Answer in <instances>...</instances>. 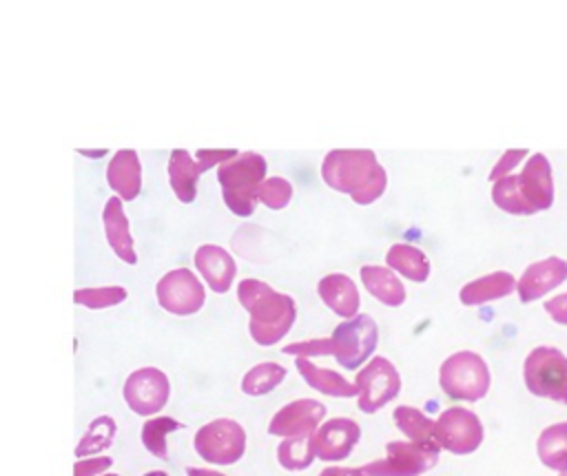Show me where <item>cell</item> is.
<instances>
[{"label":"cell","instance_id":"obj_3","mask_svg":"<svg viewBox=\"0 0 567 476\" xmlns=\"http://www.w3.org/2000/svg\"><path fill=\"white\" fill-rule=\"evenodd\" d=\"M266 179V159L259 153H237L228 162L219 164L217 182L228 210L237 217H250L255 213V190Z\"/></svg>","mask_w":567,"mask_h":476},{"label":"cell","instance_id":"obj_5","mask_svg":"<svg viewBox=\"0 0 567 476\" xmlns=\"http://www.w3.org/2000/svg\"><path fill=\"white\" fill-rule=\"evenodd\" d=\"M523 379L534 396L567 405V356L558 348H534L523 363Z\"/></svg>","mask_w":567,"mask_h":476},{"label":"cell","instance_id":"obj_17","mask_svg":"<svg viewBox=\"0 0 567 476\" xmlns=\"http://www.w3.org/2000/svg\"><path fill=\"white\" fill-rule=\"evenodd\" d=\"M195 268L199 270L208 288L217 294L228 292L237 275V263L230 252L215 244H204L195 250Z\"/></svg>","mask_w":567,"mask_h":476},{"label":"cell","instance_id":"obj_11","mask_svg":"<svg viewBox=\"0 0 567 476\" xmlns=\"http://www.w3.org/2000/svg\"><path fill=\"white\" fill-rule=\"evenodd\" d=\"M155 297L166 312L177 317L195 314L206 301L202 281L188 268H175L166 272L155 286Z\"/></svg>","mask_w":567,"mask_h":476},{"label":"cell","instance_id":"obj_23","mask_svg":"<svg viewBox=\"0 0 567 476\" xmlns=\"http://www.w3.org/2000/svg\"><path fill=\"white\" fill-rule=\"evenodd\" d=\"M363 288L383 306L390 308H399L405 301V286L399 279V275L394 270H390L388 266H361L359 270Z\"/></svg>","mask_w":567,"mask_h":476},{"label":"cell","instance_id":"obj_28","mask_svg":"<svg viewBox=\"0 0 567 476\" xmlns=\"http://www.w3.org/2000/svg\"><path fill=\"white\" fill-rule=\"evenodd\" d=\"M286 379V368L275 361L252 365L241 379V392L248 396H264Z\"/></svg>","mask_w":567,"mask_h":476},{"label":"cell","instance_id":"obj_6","mask_svg":"<svg viewBox=\"0 0 567 476\" xmlns=\"http://www.w3.org/2000/svg\"><path fill=\"white\" fill-rule=\"evenodd\" d=\"M379 343V325L368 314H354L352 319H343L332 337H328L330 356L346 370H359L372 359V352Z\"/></svg>","mask_w":567,"mask_h":476},{"label":"cell","instance_id":"obj_10","mask_svg":"<svg viewBox=\"0 0 567 476\" xmlns=\"http://www.w3.org/2000/svg\"><path fill=\"white\" fill-rule=\"evenodd\" d=\"M434 430L439 447L458 456L476 452L485 436L481 418L472 410L458 405L443 410L434 421Z\"/></svg>","mask_w":567,"mask_h":476},{"label":"cell","instance_id":"obj_39","mask_svg":"<svg viewBox=\"0 0 567 476\" xmlns=\"http://www.w3.org/2000/svg\"><path fill=\"white\" fill-rule=\"evenodd\" d=\"M319 476H363L361 467H326Z\"/></svg>","mask_w":567,"mask_h":476},{"label":"cell","instance_id":"obj_31","mask_svg":"<svg viewBox=\"0 0 567 476\" xmlns=\"http://www.w3.org/2000/svg\"><path fill=\"white\" fill-rule=\"evenodd\" d=\"M312 438L310 436H297V438H284L277 447V461L288 472H301L310 467L315 461Z\"/></svg>","mask_w":567,"mask_h":476},{"label":"cell","instance_id":"obj_42","mask_svg":"<svg viewBox=\"0 0 567 476\" xmlns=\"http://www.w3.org/2000/svg\"><path fill=\"white\" fill-rule=\"evenodd\" d=\"M100 476H120V474H106V472H104V474H100Z\"/></svg>","mask_w":567,"mask_h":476},{"label":"cell","instance_id":"obj_43","mask_svg":"<svg viewBox=\"0 0 567 476\" xmlns=\"http://www.w3.org/2000/svg\"><path fill=\"white\" fill-rule=\"evenodd\" d=\"M560 476H567V472H563V474H560Z\"/></svg>","mask_w":567,"mask_h":476},{"label":"cell","instance_id":"obj_14","mask_svg":"<svg viewBox=\"0 0 567 476\" xmlns=\"http://www.w3.org/2000/svg\"><path fill=\"white\" fill-rule=\"evenodd\" d=\"M326 405L315 399H297L284 405L268 423V434L281 438L310 436L323 421Z\"/></svg>","mask_w":567,"mask_h":476},{"label":"cell","instance_id":"obj_40","mask_svg":"<svg viewBox=\"0 0 567 476\" xmlns=\"http://www.w3.org/2000/svg\"><path fill=\"white\" fill-rule=\"evenodd\" d=\"M186 474H188V476H226V474H221V472L206 469V467H186Z\"/></svg>","mask_w":567,"mask_h":476},{"label":"cell","instance_id":"obj_4","mask_svg":"<svg viewBox=\"0 0 567 476\" xmlns=\"http://www.w3.org/2000/svg\"><path fill=\"white\" fill-rule=\"evenodd\" d=\"M489 383L487 361L470 350L454 352L439 368V385L454 401H481L489 392Z\"/></svg>","mask_w":567,"mask_h":476},{"label":"cell","instance_id":"obj_27","mask_svg":"<svg viewBox=\"0 0 567 476\" xmlns=\"http://www.w3.org/2000/svg\"><path fill=\"white\" fill-rule=\"evenodd\" d=\"M536 454L545 467L560 474L567 472V423L545 427L536 441Z\"/></svg>","mask_w":567,"mask_h":476},{"label":"cell","instance_id":"obj_37","mask_svg":"<svg viewBox=\"0 0 567 476\" xmlns=\"http://www.w3.org/2000/svg\"><path fill=\"white\" fill-rule=\"evenodd\" d=\"M113 465V458L97 456V458H82L73 465V476H100Z\"/></svg>","mask_w":567,"mask_h":476},{"label":"cell","instance_id":"obj_9","mask_svg":"<svg viewBox=\"0 0 567 476\" xmlns=\"http://www.w3.org/2000/svg\"><path fill=\"white\" fill-rule=\"evenodd\" d=\"M436 449L412 441H392L385 445V458L361 467L363 476H421L439 463Z\"/></svg>","mask_w":567,"mask_h":476},{"label":"cell","instance_id":"obj_16","mask_svg":"<svg viewBox=\"0 0 567 476\" xmlns=\"http://www.w3.org/2000/svg\"><path fill=\"white\" fill-rule=\"evenodd\" d=\"M565 281H567V261L560 257H547L529 263L523 270L520 279H516V290L523 303H532Z\"/></svg>","mask_w":567,"mask_h":476},{"label":"cell","instance_id":"obj_33","mask_svg":"<svg viewBox=\"0 0 567 476\" xmlns=\"http://www.w3.org/2000/svg\"><path fill=\"white\" fill-rule=\"evenodd\" d=\"M292 184L286 177H266L257 190H255V201L264 204L270 210H281L290 204L292 199Z\"/></svg>","mask_w":567,"mask_h":476},{"label":"cell","instance_id":"obj_2","mask_svg":"<svg viewBox=\"0 0 567 476\" xmlns=\"http://www.w3.org/2000/svg\"><path fill=\"white\" fill-rule=\"evenodd\" d=\"M237 299L250 314V337L257 345H275L281 341L297 319V303L290 294L272 290L266 281L244 279L237 286Z\"/></svg>","mask_w":567,"mask_h":476},{"label":"cell","instance_id":"obj_24","mask_svg":"<svg viewBox=\"0 0 567 476\" xmlns=\"http://www.w3.org/2000/svg\"><path fill=\"white\" fill-rule=\"evenodd\" d=\"M297 370L301 374V379L317 392L326 394V396H334V399H350L357 396V387L354 383H350L343 374H339L337 370H328V368H319L312 363V359H297Z\"/></svg>","mask_w":567,"mask_h":476},{"label":"cell","instance_id":"obj_18","mask_svg":"<svg viewBox=\"0 0 567 476\" xmlns=\"http://www.w3.org/2000/svg\"><path fill=\"white\" fill-rule=\"evenodd\" d=\"M106 182L120 199L131 201L142 190V164L133 148H120L109 166H106Z\"/></svg>","mask_w":567,"mask_h":476},{"label":"cell","instance_id":"obj_26","mask_svg":"<svg viewBox=\"0 0 567 476\" xmlns=\"http://www.w3.org/2000/svg\"><path fill=\"white\" fill-rule=\"evenodd\" d=\"M385 263L390 270L414 283H423L430 277V259L421 248L410 244L390 246L385 252Z\"/></svg>","mask_w":567,"mask_h":476},{"label":"cell","instance_id":"obj_36","mask_svg":"<svg viewBox=\"0 0 567 476\" xmlns=\"http://www.w3.org/2000/svg\"><path fill=\"white\" fill-rule=\"evenodd\" d=\"M525 155H527V151H525V148H509V151H505V153L501 155V159L492 166V170H489V179H492V182H496V179H501V177L512 175L514 166H516V164H520Z\"/></svg>","mask_w":567,"mask_h":476},{"label":"cell","instance_id":"obj_15","mask_svg":"<svg viewBox=\"0 0 567 476\" xmlns=\"http://www.w3.org/2000/svg\"><path fill=\"white\" fill-rule=\"evenodd\" d=\"M516 186L534 215L547 210L554 204V177L549 159L543 153H534L525 162L523 170L516 173Z\"/></svg>","mask_w":567,"mask_h":476},{"label":"cell","instance_id":"obj_8","mask_svg":"<svg viewBox=\"0 0 567 476\" xmlns=\"http://www.w3.org/2000/svg\"><path fill=\"white\" fill-rule=\"evenodd\" d=\"M193 445L199 458L213 465H233L246 452V430L233 418H215L197 430Z\"/></svg>","mask_w":567,"mask_h":476},{"label":"cell","instance_id":"obj_32","mask_svg":"<svg viewBox=\"0 0 567 476\" xmlns=\"http://www.w3.org/2000/svg\"><path fill=\"white\" fill-rule=\"evenodd\" d=\"M492 201L507 215H534L516 186V173L492 184Z\"/></svg>","mask_w":567,"mask_h":476},{"label":"cell","instance_id":"obj_22","mask_svg":"<svg viewBox=\"0 0 567 476\" xmlns=\"http://www.w3.org/2000/svg\"><path fill=\"white\" fill-rule=\"evenodd\" d=\"M516 290V277L505 270H494L483 275L470 283H465L458 292L463 306H483L496 299H503Z\"/></svg>","mask_w":567,"mask_h":476},{"label":"cell","instance_id":"obj_1","mask_svg":"<svg viewBox=\"0 0 567 476\" xmlns=\"http://www.w3.org/2000/svg\"><path fill=\"white\" fill-rule=\"evenodd\" d=\"M321 177L330 188L350 195L359 206L377 201L388 186L385 168L370 148H332L323 157Z\"/></svg>","mask_w":567,"mask_h":476},{"label":"cell","instance_id":"obj_41","mask_svg":"<svg viewBox=\"0 0 567 476\" xmlns=\"http://www.w3.org/2000/svg\"><path fill=\"white\" fill-rule=\"evenodd\" d=\"M144 476H168L166 472H159V469H153V472H148V474H144Z\"/></svg>","mask_w":567,"mask_h":476},{"label":"cell","instance_id":"obj_25","mask_svg":"<svg viewBox=\"0 0 567 476\" xmlns=\"http://www.w3.org/2000/svg\"><path fill=\"white\" fill-rule=\"evenodd\" d=\"M392 418H394V425L403 432V436L408 441L441 452L439 441H436L434 421L430 416H425L421 410L410 407V405H399V407H394Z\"/></svg>","mask_w":567,"mask_h":476},{"label":"cell","instance_id":"obj_12","mask_svg":"<svg viewBox=\"0 0 567 476\" xmlns=\"http://www.w3.org/2000/svg\"><path fill=\"white\" fill-rule=\"evenodd\" d=\"M126 405L140 416L157 414L171 394L168 376L159 368H140L128 374L122 387Z\"/></svg>","mask_w":567,"mask_h":476},{"label":"cell","instance_id":"obj_21","mask_svg":"<svg viewBox=\"0 0 567 476\" xmlns=\"http://www.w3.org/2000/svg\"><path fill=\"white\" fill-rule=\"evenodd\" d=\"M202 173H206V168L202 166V162L193 159L188 151H184V148L171 151L168 182H171V188H173V193L179 201H184V204L195 201L197 182H199Z\"/></svg>","mask_w":567,"mask_h":476},{"label":"cell","instance_id":"obj_7","mask_svg":"<svg viewBox=\"0 0 567 476\" xmlns=\"http://www.w3.org/2000/svg\"><path fill=\"white\" fill-rule=\"evenodd\" d=\"M357 405L363 414H374L401 392V374L385 356H372L354 376Z\"/></svg>","mask_w":567,"mask_h":476},{"label":"cell","instance_id":"obj_30","mask_svg":"<svg viewBox=\"0 0 567 476\" xmlns=\"http://www.w3.org/2000/svg\"><path fill=\"white\" fill-rule=\"evenodd\" d=\"M184 423L171 418V416H155L148 418L142 425V445L157 458H168V447H166V436L175 430H182Z\"/></svg>","mask_w":567,"mask_h":476},{"label":"cell","instance_id":"obj_34","mask_svg":"<svg viewBox=\"0 0 567 476\" xmlns=\"http://www.w3.org/2000/svg\"><path fill=\"white\" fill-rule=\"evenodd\" d=\"M128 292L122 286H106V288H80L73 292V301L78 306H86L91 310H102L122 303Z\"/></svg>","mask_w":567,"mask_h":476},{"label":"cell","instance_id":"obj_20","mask_svg":"<svg viewBox=\"0 0 567 476\" xmlns=\"http://www.w3.org/2000/svg\"><path fill=\"white\" fill-rule=\"evenodd\" d=\"M102 221H104V235L113 252L124 261V263H137V255L133 248V237L128 230V219L122 208V199L115 195L106 201L102 210Z\"/></svg>","mask_w":567,"mask_h":476},{"label":"cell","instance_id":"obj_19","mask_svg":"<svg viewBox=\"0 0 567 476\" xmlns=\"http://www.w3.org/2000/svg\"><path fill=\"white\" fill-rule=\"evenodd\" d=\"M317 292L321 301L341 319H352L359 312V290L357 283L343 272H330L319 279Z\"/></svg>","mask_w":567,"mask_h":476},{"label":"cell","instance_id":"obj_13","mask_svg":"<svg viewBox=\"0 0 567 476\" xmlns=\"http://www.w3.org/2000/svg\"><path fill=\"white\" fill-rule=\"evenodd\" d=\"M312 449L315 456L319 461L326 463H337L350 456V452L354 449V445L361 438V427L346 416H337V418H328L326 423H321L312 434Z\"/></svg>","mask_w":567,"mask_h":476},{"label":"cell","instance_id":"obj_29","mask_svg":"<svg viewBox=\"0 0 567 476\" xmlns=\"http://www.w3.org/2000/svg\"><path fill=\"white\" fill-rule=\"evenodd\" d=\"M115 436V421L111 416H97L89 423V430L84 432V436L80 438L78 447H75V456L84 458V456H93L104 452L106 447H111Z\"/></svg>","mask_w":567,"mask_h":476},{"label":"cell","instance_id":"obj_38","mask_svg":"<svg viewBox=\"0 0 567 476\" xmlns=\"http://www.w3.org/2000/svg\"><path fill=\"white\" fill-rule=\"evenodd\" d=\"M545 312L560 325H567V292L545 301Z\"/></svg>","mask_w":567,"mask_h":476},{"label":"cell","instance_id":"obj_35","mask_svg":"<svg viewBox=\"0 0 567 476\" xmlns=\"http://www.w3.org/2000/svg\"><path fill=\"white\" fill-rule=\"evenodd\" d=\"M284 354H290L297 359H315V356H328L330 348H328V339H310V341L288 343L284 348Z\"/></svg>","mask_w":567,"mask_h":476}]
</instances>
